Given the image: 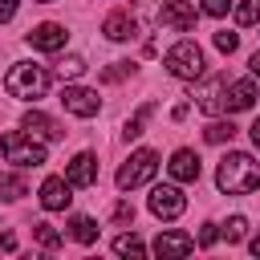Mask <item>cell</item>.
Here are the masks:
<instances>
[{
    "mask_svg": "<svg viewBox=\"0 0 260 260\" xmlns=\"http://www.w3.org/2000/svg\"><path fill=\"white\" fill-rule=\"evenodd\" d=\"M252 256H260V236H256V240H252Z\"/></svg>",
    "mask_w": 260,
    "mask_h": 260,
    "instance_id": "cell-36",
    "label": "cell"
},
{
    "mask_svg": "<svg viewBox=\"0 0 260 260\" xmlns=\"http://www.w3.org/2000/svg\"><path fill=\"white\" fill-rule=\"evenodd\" d=\"M65 179H69V187H89V183L98 179V158H93L89 150H81V154L65 167Z\"/></svg>",
    "mask_w": 260,
    "mask_h": 260,
    "instance_id": "cell-13",
    "label": "cell"
},
{
    "mask_svg": "<svg viewBox=\"0 0 260 260\" xmlns=\"http://www.w3.org/2000/svg\"><path fill=\"white\" fill-rule=\"evenodd\" d=\"M150 110H154V106L146 102V106H142V110H138V114L126 122V130H122V134H126V138H138V134H142V126H146V118H150Z\"/></svg>",
    "mask_w": 260,
    "mask_h": 260,
    "instance_id": "cell-24",
    "label": "cell"
},
{
    "mask_svg": "<svg viewBox=\"0 0 260 260\" xmlns=\"http://www.w3.org/2000/svg\"><path fill=\"white\" fill-rule=\"evenodd\" d=\"M223 236H228L232 244H236V240H244V236H248V219H244V215H232V219L223 223Z\"/></svg>",
    "mask_w": 260,
    "mask_h": 260,
    "instance_id": "cell-25",
    "label": "cell"
},
{
    "mask_svg": "<svg viewBox=\"0 0 260 260\" xmlns=\"http://www.w3.org/2000/svg\"><path fill=\"white\" fill-rule=\"evenodd\" d=\"M41 4H53V0H41Z\"/></svg>",
    "mask_w": 260,
    "mask_h": 260,
    "instance_id": "cell-37",
    "label": "cell"
},
{
    "mask_svg": "<svg viewBox=\"0 0 260 260\" xmlns=\"http://www.w3.org/2000/svg\"><path fill=\"white\" fill-rule=\"evenodd\" d=\"M232 134H236L232 118H228V122H211V126L203 130V138H207V142H215V146H219V142H232Z\"/></svg>",
    "mask_w": 260,
    "mask_h": 260,
    "instance_id": "cell-19",
    "label": "cell"
},
{
    "mask_svg": "<svg viewBox=\"0 0 260 260\" xmlns=\"http://www.w3.org/2000/svg\"><path fill=\"white\" fill-rule=\"evenodd\" d=\"M215 236H219V228H215V223H203V228H199V248H211Z\"/></svg>",
    "mask_w": 260,
    "mask_h": 260,
    "instance_id": "cell-29",
    "label": "cell"
},
{
    "mask_svg": "<svg viewBox=\"0 0 260 260\" xmlns=\"http://www.w3.org/2000/svg\"><path fill=\"white\" fill-rule=\"evenodd\" d=\"M114 219H118V223L134 219V207H130V203H118V207H114Z\"/></svg>",
    "mask_w": 260,
    "mask_h": 260,
    "instance_id": "cell-31",
    "label": "cell"
},
{
    "mask_svg": "<svg viewBox=\"0 0 260 260\" xmlns=\"http://www.w3.org/2000/svg\"><path fill=\"white\" fill-rule=\"evenodd\" d=\"M187 252H195V240L187 232H158L154 256H187Z\"/></svg>",
    "mask_w": 260,
    "mask_h": 260,
    "instance_id": "cell-15",
    "label": "cell"
},
{
    "mask_svg": "<svg viewBox=\"0 0 260 260\" xmlns=\"http://www.w3.org/2000/svg\"><path fill=\"white\" fill-rule=\"evenodd\" d=\"M32 236H37V240H41L45 248H61V236H57V232H53L49 223H32Z\"/></svg>",
    "mask_w": 260,
    "mask_h": 260,
    "instance_id": "cell-26",
    "label": "cell"
},
{
    "mask_svg": "<svg viewBox=\"0 0 260 260\" xmlns=\"http://www.w3.org/2000/svg\"><path fill=\"white\" fill-rule=\"evenodd\" d=\"M167 69H171L175 77H183V81L199 77V73H203V49H199L195 41H179V45L167 53Z\"/></svg>",
    "mask_w": 260,
    "mask_h": 260,
    "instance_id": "cell-5",
    "label": "cell"
},
{
    "mask_svg": "<svg viewBox=\"0 0 260 260\" xmlns=\"http://www.w3.org/2000/svg\"><path fill=\"white\" fill-rule=\"evenodd\" d=\"M167 171H171V179H179V183H195V179H199V154L183 146V150H175V154H171Z\"/></svg>",
    "mask_w": 260,
    "mask_h": 260,
    "instance_id": "cell-12",
    "label": "cell"
},
{
    "mask_svg": "<svg viewBox=\"0 0 260 260\" xmlns=\"http://www.w3.org/2000/svg\"><path fill=\"white\" fill-rule=\"evenodd\" d=\"M236 45H240V37H236V32H228V28H219V32H215V49H219V53H236Z\"/></svg>",
    "mask_w": 260,
    "mask_h": 260,
    "instance_id": "cell-27",
    "label": "cell"
},
{
    "mask_svg": "<svg viewBox=\"0 0 260 260\" xmlns=\"http://www.w3.org/2000/svg\"><path fill=\"white\" fill-rule=\"evenodd\" d=\"M248 65H252V73H256V77H260V49H256V53H252V61H248Z\"/></svg>",
    "mask_w": 260,
    "mask_h": 260,
    "instance_id": "cell-35",
    "label": "cell"
},
{
    "mask_svg": "<svg viewBox=\"0 0 260 260\" xmlns=\"http://www.w3.org/2000/svg\"><path fill=\"white\" fill-rule=\"evenodd\" d=\"M215 187L223 195H248V191H256L260 187V162L252 154H240V150L223 154V162L215 171Z\"/></svg>",
    "mask_w": 260,
    "mask_h": 260,
    "instance_id": "cell-1",
    "label": "cell"
},
{
    "mask_svg": "<svg viewBox=\"0 0 260 260\" xmlns=\"http://www.w3.org/2000/svg\"><path fill=\"white\" fill-rule=\"evenodd\" d=\"M69 236H73L77 244H93V240H98V223H93L89 215H73V219H69Z\"/></svg>",
    "mask_w": 260,
    "mask_h": 260,
    "instance_id": "cell-18",
    "label": "cell"
},
{
    "mask_svg": "<svg viewBox=\"0 0 260 260\" xmlns=\"http://www.w3.org/2000/svg\"><path fill=\"white\" fill-rule=\"evenodd\" d=\"M65 24H53V20H45V24H37V28H28V45L32 49H45V53H57L61 45H65Z\"/></svg>",
    "mask_w": 260,
    "mask_h": 260,
    "instance_id": "cell-9",
    "label": "cell"
},
{
    "mask_svg": "<svg viewBox=\"0 0 260 260\" xmlns=\"http://www.w3.org/2000/svg\"><path fill=\"white\" fill-rule=\"evenodd\" d=\"M114 252H118V256H142V252H146V244L130 232V236H118V240H114Z\"/></svg>",
    "mask_w": 260,
    "mask_h": 260,
    "instance_id": "cell-20",
    "label": "cell"
},
{
    "mask_svg": "<svg viewBox=\"0 0 260 260\" xmlns=\"http://www.w3.org/2000/svg\"><path fill=\"white\" fill-rule=\"evenodd\" d=\"M102 32L110 41H126V37H134V16L130 12H110L106 24H102Z\"/></svg>",
    "mask_w": 260,
    "mask_h": 260,
    "instance_id": "cell-17",
    "label": "cell"
},
{
    "mask_svg": "<svg viewBox=\"0 0 260 260\" xmlns=\"http://www.w3.org/2000/svg\"><path fill=\"white\" fill-rule=\"evenodd\" d=\"M158 24L179 28V32L195 28V8H191V0H162V4H158Z\"/></svg>",
    "mask_w": 260,
    "mask_h": 260,
    "instance_id": "cell-8",
    "label": "cell"
},
{
    "mask_svg": "<svg viewBox=\"0 0 260 260\" xmlns=\"http://www.w3.org/2000/svg\"><path fill=\"white\" fill-rule=\"evenodd\" d=\"M223 98H228V77H211L203 89H195V102L203 114H223Z\"/></svg>",
    "mask_w": 260,
    "mask_h": 260,
    "instance_id": "cell-10",
    "label": "cell"
},
{
    "mask_svg": "<svg viewBox=\"0 0 260 260\" xmlns=\"http://www.w3.org/2000/svg\"><path fill=\"white\" fill-rule=\"evenodd\" d=\"M16 16V0H0V24Z\"/></svg>",
    "mask_w": 260,
    "mask_h": 260,
    "instance_id": "cell-32",
    "label": "cell"
},
{
    "mask_svg": "<svg viewBox=\"0 0 260 260\" xmlns=\"http://www.w3.org/2000/svg\"><path fill=\"white\" fill-rule=\"evenodd\" d=\"M248 134H252V142H256V150H260V118H256V122L248 126Z\"/></svg>",
    "mask_w": 260,
    "mask_h": 260,
    "instance_id": "cell-34",
    "label": "cell"
},
{
    "mask_svg": "<svg viewBox=\"0 0 260 260\" xmlns=\"http://www.w3.org/2000/svg\"><path fill=\"white\" fill-rule=\"evenodd\" d=\"M126 73H130V61H118V65H114V69H106L102 77H106V81H118V77H126Z\"/></svg>",
    "mask_w": 260,
    "mask_h": 260,
    "instance_id": "cell-30",
    "label": "cell"
},
{
    "mask_svg": "<svg viewBox=\"0 0 260 260\" xmlns=\"http://www.w3.org/2000/svg\"><path fill=\"white\" fill-rule=\"evenodd\" d=\"M61 106H65L69 114H77V118H93V114L102 110V98H98L93 89H81V85H65V89H61Z\"/></svg>",
    "mask_w": 260,
    "mask_h": 260,
    "instance_id": "cell-7",
    "label": "cell"
},
{
    "mask_svg": "<svg viewBox=\"0 0 260 260\" xmlns=\"http://www.w3.org/2000/svg\"><path fill=\"white\" fill-rule=\"evenodd\" d=\"M24 130L37 134V138H45V142H61V138H65V130H61L49 114H41V110H28V114H24Z\"/></svg>",
    "mask_w": 260,
    "mask_h": 260,
    "instance_id": "cell-14",
    "label": "cell"
},
{
    "mask_svg": "<svg viewBox=\"0 0 260 260\" xmlns=\"http://www.w3.org/2000/svg\"><path fill=\"white\" fill-rule=\"evenodd\" d=\"M150 211H154L158 219H179V215L187 211V195H183L179 187L162 183V187H154V191H150Z\"/></svg>",
    "mask_w": 260,
    "mask_h": 260,
    "instance_id": "cell-6",
    "label": "cell"
},
{
    "mask_svg": "<svg viewBox=\"0 0 260 260\" xmlns=\"http://www.w3.org/2000/svg\"><path fill=\"white\" fill-rule=\"evenodd\" d=\"M154 171H158V154H154V150H134V154L118 167V187H122V191H134V187H142L146 179H154Z\"/></svg>",
    "mask_w": 260,
    "mask_h": 260,
    "instance_id": "cell-4",
    "label": "cell"
},
{
    "mask_svg": "<svg viewBox=\"0 0 260 260\" xmlns=\"http://www.w3.org/2000/svg\"><path fill=\"white\" fill-rule=\"evenodd\" d=\"M4 89H8L12 98H20V102H37V98L49 93V69H45V65H32V61H20V65L8 69Z\"/></svg>",
    "mask_w": 260,
    "mask_h": 260,
    "instance_id": "cell-2",
    "label": "cell"
},
{
    "mask_svg": "<svg viewBox=\"0 0 260 260\" xmlns=\"http://www.w3.org/2000/svg\"><path fill=\"white\" fill-rule=\"evenodd\" d=\"M69 199H73V195H69V179H57V175H53V179L41 183V207H45V211H65Z\"/></svg>",
    "mask_w": 260,
    "mask_h": 260,
    "instance_id": "cell-11",
    "label": "cell"
},
{
    "mask_svg": "<svg viewBox=\"0 0 260 260\" xmlns=\"http://www.w3.org/2000/svg\"><path fill=\"white\" fill-rule=\"evenodd\" d=\"M81 73H85V61H81V57L57 61V77H61V81H73V77H81Z\"/></svg>",
    "mask_w": 260,
    "mask_h": 260,
    "instance_id": "cell-21",
    "label": "cell"
},
{
    "mask_svg": "<svg viewBox=\"0 0 260 260\" xmlns=\"http://www.w3.org/2000/svg\"><path fill=\"white\" fill-rule=\"evenodd\" d=\"M236 20H240L244 28H252V24H260V0H244V4L236 8Z\"/></svg>",
    "mask_w": 260,
    "mask_h": 260,
    "instance_id": "cell-23",
    "label": "cell"
},
{
    "mask_svg": "<svg viewBox=\"0 0 260 260\" xmlns=\"http://www.w3.org/2000/svg\"><path fill=\"white\" fill-rule=\"evenodd\" d=\"M24 195V179L20 175H0V199H20Z\"/></svg>",
    "mask_w": 260,
    "mask_h": 260,
    "instance_id": "cell-22",
    "label": "cell"
},
{
    "mask_svg": "<svg viewBox=\"0 0 260 260\" xmlns=\"http://www.w3.org/2000/svg\"><path fill=\"white\" fill-rule=\"evenodd\" d=\"M0 154L16 167H41L45 162V146L32 138V134H20V130H8L0 134Z\"/></svg>",
    "mask_w": 260,
    "mask_h": 260,
    "instance_id": "cell-3",
    "label": "cell"
},
{
    "mask_svg": "<svg viewBox=\"0 0 260 260\" xmlns=\"http://www.w3.org/2000/svg\"><path fill=\"white\" fill-rule=\"evenodd\" d=\"M0 248H4V252H12V248H16V236H12V232H4V236H0Z\"/></svg>",
    "mask_w": 260,
    "mask_h": 260,
    "instance_id": "cell-33",
    "label": "cell"
},
{
    "mask_svg": "<svg viewBox=\"0 0 260 260\" xmlns=\"http://www.w3.org/2000/svg\"><path fill=\"white\" fill-rule=\"evenodd\" d=\"M252 102H256V81H236V85H228L223 110H228V114H236V110H252Z\"/></svg>",
    "mask_w": 260,
    "mask_h": 260,
    "instance_id": "cell-16",
    "label": "cell"
},
{
    "mask_svg": "<svg viewBox=\"0 0 260 260\" xmlns=\"http://www.w3.org/2000/svg\"><path fill=\"white\" fill-rule=\"evenodd\" d=\"M228 8H232V0H203L207 16H228Z\"/></svg>",
    "mask_w": 260,
    "mask_h": 260,
    "instance_id": "cell-28",
    "label": "cell"
}]
</instances>
